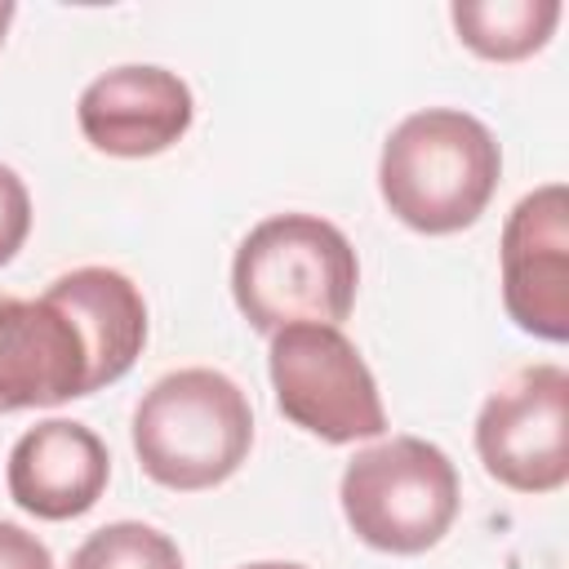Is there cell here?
Returning a JSON list of instances; mask_svg holds the SVG:
<instances>
[{
	"label": "cell",
	"mask_w": 569,
	"mask_h": 569,
	"mask_svg": "<svg viewBox=\"0 0 569 569\" xmlns=\"http://www.w3.org/2000/svg\"><path fill=\"white\" fill-rule=\"evenodd\" d=\"M560 13V0H458L449 9L458 40L489 62H520L538 53Z\"/></svg>",
	"instance_id": "12"
},
{
	"label": "cell",
	"mask_w": 569,
	"mask_h": 569,
	"mask_svg": "<svg viewBox=\"0 0 569 569\" xmlns=\"http://www.w3.org/2000/svg\"><path fill=\"white\" fill-rule=\"evenodd\" d=\"M502 178V147L485 120L458 107L405 116L378 156V191L391 218L422 236L471 227Z\"/></svg>",
	"instance_id": "1"
},
{
	"label": "cell",
	"mask_w": 569,
	"mask_h": 569,
	"mask_svg": "<svg viewBox=\"0 0 569 569\" xmlns=\"http://www.w3.org/2000/svg\"><path fill=\"white\" fill-rule=\"evenodd\" d=\"M71 569H187L169 533L142 520H116L93 529L76 551Z\"/></svg>",
	"instance_id": "13"
},
{
	"label": "cell",
	"mask_w": 569,
	"mask_h": 569,
	"mask_svg": "<svg viewBox=\"0 0 569 569\" xmlns=\"http://www.w3.org/2000/svg\"><path fill=\"white\" fill-rule=\"evenodd\" d=\"M0 569H53V556L36 533L0 520Z\"/></svg>",
	"instance_id": "15"
},
{
	"label": "cell",
	"mask_w": 569,
	"mask_h": 569,
	"mask_svg": "<svg viewBox=\"0 0 569 569\" xmlns=\"http://www.w3.org/2000/svg\"><path fill=\"white\" fill-rule=\"evenodd\" d=\"M502 307L516 329L565 342L569 338V191L542 182L516 200L502 222Z\"/></svg>",
	"instance_id": "7"
},
{
	"label": "cell",
	"mask_w": 569,
	"mask_h": 569,
	"mask_svg": "<svg viewBox=\"0 0 569 569\" xmlns=\"http://www.w3.org/2000/svg\"><path fill=\"white\" fill-rule=\"evenodd\" d=\"M9 498L36 520H76L98 507L111 480V453L102 436L71 418H44L27 427L9 449Z\"/></svg>",
	"instance_id": "10"
},
{
	"label": "cell",
	"mask_w": 569,
	"mask_h": 569,
	"mask_svg": "<svg viewBox=\"0 0 569 569\" xmlns=\"http://www.w3.org/2000/svg\"><path fill=\"white\" fill-rule=\"evenodd\" d=\"M240 569H307V565H293V560H253V565H240Z\"/></svg>",
	"instance_id": "16"
},
{
	"label": "cell",
	"mask_w": 569,
	"mask_h": 569,
	"mask_svg": "<svg viewBox=\"0 0 569 569\" xmlns=\"http://www.w3.org/2000/svg\"><path fill=\"white\" fill-rule=\"evenodd\" d=\"M13 13H18V9H13L9 0H0V44H4V31H9V22H13Z\"/></svg>",
	"instance_id": "17"
},
{
	"label": "cell",
	"mask_w": 569,
	"mask_h": 569,
	"mask_svg": "<svg viewBox=\"0 0 569 569\" xmlns=\"http://www.w3.org/2000/svg\"><path fill=\"white\" fill-rule=\"evenodd\" d=\"M485 471L516 493H556L569 480V369L525 365L476 413Z\"/></svg>",
	"instance_id": "6"
},
{
	"label": "cell",
	"mask_w": 569,
	"mask_h": 569,
	"mask_svg": "<svg viewBox=\"0 0 569 569\" xmlns=\"http://www.w3.org/2000/svg\"><path fill=\"white\" fill-rule=\"evenodd\" d=\"M360 262L351 240L316 213L262 218L231 258V298L249 329L342 325L356 307Z\"/></svg>",
	"instance_id": "2"
},
{
	"label": "cell",
	"mask_w": 569,
	"mask_h": 569,
	"mask_svg": "<svg viewBox=\"0 0 569 569\" xmlns=\"http://www.w3.org/2000/svg\"><path fill=\"white\" fill-rule=\"evenodd\" d=\"M44 298L71 316L89 356V396L120 382L147 347L142 289L116 267H76L58 276Z\"/></svg>",
	"instance_id": "11"
},
{
	"label": "cell",
	"mask_w": 569,
	"mask_h": 569,
	"mask_svg": "<svg viewBox=\"0 0 569 569\" xmlns=\"http://www.w3.org/2000/svg\"><path fill=\"white\" fill-rule=\"evenodd\" d=\"M76 120L93 151L142 160L169 151L191 129L196 98L178 71L151 62H124L84 84L76 102Z\"/></svg>",
	"instance_id": "8"
},
{
	"label": "cell",
	"mask_w": 569,
	"mask_h": 569,
	"mask_svg": "<svg viewBox=\"0 0 569 569\" xmlns=\"http://www.w3.org/2000/svg\"><path fill=\"white\" fill-rule=\"evenodd\" d=\"M129 431L138 467L156 485L196 493L240 471L253 445V409L227 373L191 365L142 391Z\"/></svg>",
	"instance_id": "3"
},
{
	"label": "cell",
	"mask_w": 569,
	"mask_h": 569,
	"mask_svg": "<svg viewBox=\"0 0 569 569\" xmlns=\"http://www.w3.org/2000/svg\"><path fill=\"white\" fill-rule=\"evenodd\" d=\"M351 533L387 556L431 551L458 516V471L422 436H391L360 449L338 480Z\"/></svg>",
	"instance_id": "4"
},
{
	"label": "cell",
	"mask_w": 569,
	"mask_h": 569,
	"mask_svg": "<svg viewBox=\"0 0 569 569\" xmlns=\"http://www.w3.org/2000/svg\"><path fill=\"white\" fill-rule=\"evenodd\" d=\"M27 231H31V196H27V182L0 164V267L13 262V253L27 244Z\"/></svg>",
	"instance_id": "14"
},
{
	"label": "cell",
	"mask_w": 569,
	"mask_h": 569,
	"mask_svg": "<svg viewBox=\"0 0 569 569\" xmlns=\"http://www.w3.org/2000/svg\"><path fill=\"white\" fill-rule=\"evenodd\" d=\"M89 396L84 338L62 307L0 293V413Z\"/></svg>",
	"instance_id": "9"
},
{
	"label": "cell",
	"mask_w": 569,
	"mask_h": 569,
	"mask_svg": "<svg viewBox=\"0 0 569 569\" xmlns=\"http://www.w3.org/2000/svg\"><path fill=\"white\" fill-rule=\"evenodd\" d=\"M276 409L325 445H356L387 431L378 382L338 325H284L267 351Z\"/></svg>",
	"instance_id": "5"
}]
</instances>
